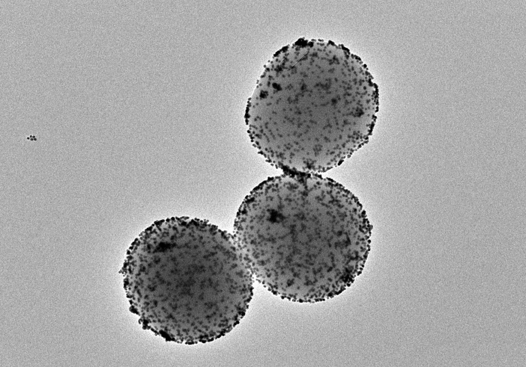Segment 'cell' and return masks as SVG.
Instances as JSON below:
<instances>
[{
	"mask_svg": "<svg viewBox=\"0 0 526 367\" xmlns=\"http://www.w3.org/2000/svg\"><path fill=\"white\" fill-rule=\"evenodd\" d=\"M235 239L251 271L299 301L341 292L364 267L371 226L358 199L314 173L270 177L242 202Z\"/></svg>",
	"mask_w": 526,
	"mask_h": 367,
	"instance_id": "6da1fadb",
	"label": "cell"
},
{
	"mask_svg": "<svg viewBox=\"0 0 526 367\" xmlns=\"http://www.w3.org/2000/svg\"><path fill=\"white\" fill-rule=\"evenodd\" d=\"M246 118L259 152L287 173L326 172L361 145L358 89L323 48L295 44L274 58L249 100Z\"/></svg>",
	"mask_w": 526,
	"mask_h": 367,
	"instance_id": "7a4b0ae2",
	"label": "cell"
},
{
	"mask_svg": "<svg viewBox=\"0 0 526 367\" xmlns=\"http://www.w3.org/2000/svg\"><path fill=\"white\" fill-rule=\"evenodd\" d=\"M125 273L146 320L173 333L230 327L252 288V272L236 240L208 221L155 222L133 242Z\"/></svg>",
	"mask_w": 526,
	"mask_h": 367,
	"instance_id": "3957f363",
	"label": "cell"
}]
</instances>
